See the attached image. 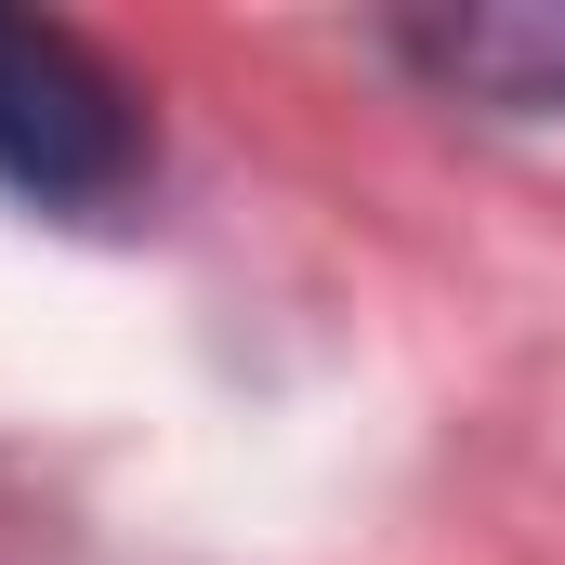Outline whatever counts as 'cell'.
Returning a JSON list of instances; mask_svg holds the SVG:
<instances>
[{"label": "cell", "mask_w": 565, "mask_h": 565, "mask_svg": "<svg viewBox=\"0 0 565 565\" xmlns=\"http://www.w3.org/2000/svg\"><path fill=\"white\" fill-rule=\"evenodd\" d=\"M0 184L40 198V211H106L145 184V106L132 79L53 26V13H13L0 0Z\"/></svg>", "instance_id": "1"}, {"label": "cell", "mask_w": 565, "mask_h": 565, "mask_svg": "<svg viewBox=\"0 0 565 565\" xmlns=\"http://www.w3.org/2000/svg\"><path fill=\"white\" fill-rule=\"evenodd\" d=\"M447 106L487 119H553L565 106V0H460V13H395L382 26Z\"/></svg>", "instance_id": "2"}]
</instances>
